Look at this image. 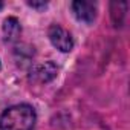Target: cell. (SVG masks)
<instances>
[{
	"label": "cell",
	"instance_id": "6da1fadb",
	"mask_svg": "<svg viewBox=\"0 0 130 130\" xmlns=\"http://www.w3.org/2000/svg\"><path fill=\"white\" fill-rule=\"evenodd\" d=\"M35 110L28 104H17L6 109L0 116V130H34Z\"/></svg>",
	"mask_w": 130,
	"mask_h": 130
},
{
	"label": "cell",
	"instance_id": "7a4b0ae2",
	"mask_svg": "<svg viewBox=\"0 0 130 130\" xmlns=\"http://www.w3.org/2000/svg\"><path fill=\"white\" fill-rule=\"evenodd\" d=\"M47 35H49L51 43L57 49H60L61 52H71L72 51L74 40H72L71 34L64 28H61L60 25H52L49 28V31H47Z\"/></svg>",
	"mask_w": 130,
	"mask_h": 130
},
{
	"label": "cell",
	"instance_id": "3957f363",
	"mask_svg": "<svg viewBox=\"0 0 130 130\" xmlns=\"http://www.w3.org/2000/svg\"><path fill=\"white\" fill-rule=\"evenodd\" d=\"M72 11L75 17L83 22V23H92L96 17V5L93 2H84V0H78V2L72 3Z\"/></svg>",
	"mask_w": 130,
	"mask_h": 130
},
{
	"label": "cell",
	"instance_id": "277c9868",
	"mask_svg": "<svg viewBox=\"0 0 130 130\" xmlns=\"http://www.w3.org/2000/svg\"><path fill=\"white\" fill-rule=\"evenodd\" d=\"M57 75V68L52 61H46L43 64H37V66L31 71V80L40 81V83H47Z\"/></svg>",
	"mask_w": 130,
	"mask_h": 130
},
{
	"label": "cell",
	"instance_id": "5b68a950",
	"mask_svg": "<svg viewBox=\"0 0 130 130\" xmlns=\"http://www.w3.org/2000/svg\"><path fill=\"white\" fill-rule=\"evenodd\" d=\"M22 26L15 17H8L3 23V37L6 41H15L20 37Z\"/></svg>",
	"mask_w": 130,
	"mask_h": 130
},
{
	"label": "cell",
	"instance_id": "8992f818",
	"mask_svg": "<svg viewBox=\"0 0 130 130\" xmlns=\"http://www.w3.org/2000/svg\"><path fill=\"white\" fill-rule=\"evenodd\" d=\"M28 5L32 6V8H44L46 2H28Z\"/></svg>",
	"mask_w": 130,
	"mask_h": 130
},
{
	"label": "cell",
	"instance_id": "52a82bcc",
	"mask_svg": "<svg viewBox=\"0 0 130 130\" xmlns=\"http://www.w3.org/2000/svg\"><path fill=\"white\" fill-rule=\"evenodd\" d=\"M2 8H3V3H2V2H0V9H2Z\"/></svg>",
	"mask_w": 130,
	"mask_h": 130
}]
</instances>
